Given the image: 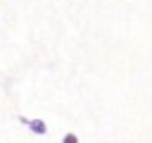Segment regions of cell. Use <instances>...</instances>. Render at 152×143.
Segmentation results:
<instances>
[{"label": "cell", "mask_w": 152, "mask_h": 143, "mask_svg": "<svg viewBox=\"0 0 152 143\" xmlns=\"http://www.w3.org/2000/svg\"><path fill=\"white\" fill-rule=\"evenodd\" d=\"M19 122L26 124V126H28L33 133H38V136L48 133V126H45V122H40V119H26V117H19Z\"/></svg>", "instance_id": "cell-1"}, {"label": "cell", "mask_w": 152, "mask_h": 143, "mask_svg": "<svg viewBox=\"0 0 152 143\" xmlns=\"http://www.w3.org/2000/svg\"><path fill=\"white\" fill-rule=\"evenodd\" d=\"M78 141V136H74V133H66L64 136V143H76Z\"/></svg>", "instance_id": "cell-2"}]
</instances>
